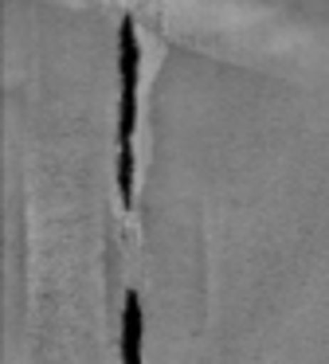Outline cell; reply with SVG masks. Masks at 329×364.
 <instances>
[{"label":"cell","mask_w":329,"mask_h":364,"mask_svg":"<svg viewBox=\"0 0 329 364\" xmlns=\"http://www.w3.org/2000/svg\"><path fill=\"white\" fill-rule=\"evenodd\" d=\"M137 87H141V36L133 16L118 24V181L122 192L133 176V134H137Z\"/></svg>","instance_id":"cell-1"}]
</instances>
